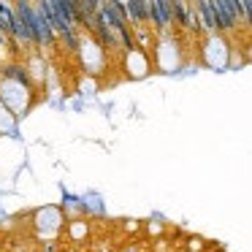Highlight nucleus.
<instances>
[{
    "label": "nucleus",
    "mask_w": 252,
    "mask_h": 252,
    "mask_svg": "<svg viewBox=\"0 0 252 252\" xmlns=\"http://www.w3.org/2000/svg\"><path fill=\"white\" fill-rule=\"evenodd\" d=\"M241 3V14H244V19L250 22V17H252V0H239Z\"/></svg>",
    "instance_id": "f257e3e1"
}]
</instances>
